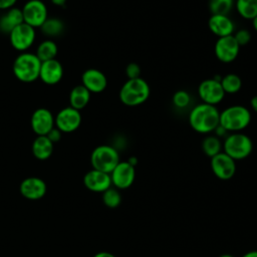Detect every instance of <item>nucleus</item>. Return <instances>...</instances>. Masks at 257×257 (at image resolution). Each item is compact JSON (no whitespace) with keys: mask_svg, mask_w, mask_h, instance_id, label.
Masks as SVG:
<instances>
[{"mask_svg":"<svg viewBox=\"0 0 257 257\" xmlns=\"http://www.w3.org/2000/svg\"><path fill=\"white\" fill-rule=\"evenodd\" d=\"M63 76V67L56 59H51L41 62L39 78L48 85L58 83Z\"/></svg>","mask_w":257,"mask_h":257,"instance_id":"obj_18","label":"nucleus"},{"mask_svg":"<svg viewBox=\"0 0 257 257\" xmlns=\"http://www.w3.org/2000/svg\"><path fill=\"white\" fill-rule=\"evenodd\" d=\"M83 185L87 190L94 193H103L112 186L109 174L94 169L84 175Z\"/></svg>","mask_w":257,"mask_h":257,"instance_id":"obj_16","label":"nucleus"},{"mask_svg":"<svg viewBox=\"0 0 257 257\" xmlns=\"http://www.w3.org/2000/svg\"><path fill=\"white\" fill-rule=\"evenodd\" d=\"M220 80L221 77H213L205 79L199 84L198 94L204 103L216 105L223 100L226 93L223 90Z\"/></svg>","mask_w":257,"mask_h":257,"instance_id":"obj_7","label":"nucleus"},{"mask_svg":"<svg viewBox=\"0 0 257 257\" xmlns=\"http://www.w3.org/2000/svg\"><path fill=\"white\" fill-rule=\"evenodd\" d=\"M239 50L240 46L235 40L233 34L218 37L214 46V52L217 59L224 63H230L234 61L239 54Z\"/></svg>","mask_w":257,"mask_h":257,"instance_id":"obj_11","label":"nucleus"},{"mask_svg":"<svg viewBox=\"0 0 257 257\" xmlns=\"http://www.w3.org/2000/svg\"><path fill=\"white\" fill-rule=\"evenodd\" d=\"M110 179L111 185L118 190H125L130 188L136 179V169L127 161L119 162L111 171Z\"/></svg>","mask_w":257,"mask_h":257,"instance_id":"obj_10","label":"nucleus"},{"mask_svg":"<svg viewBox=\"0 0 257 257\" xmlns=\"http://www.w3.org/2000/svg\"><path fill=\"white\" fill-rule=\"evenodd\" d=\"M233 5L234 0H209V10L211 15H228Z\"/></svg>","mask_w":257,"mask_h":257,"instance_id":"obj_28","label":"nucleus"},{"mask_svg":"<svg viewBox=\"0 0 257 257\" xmlns=\"http://www.w3.org/2000/svg\"><path fill=\"white\" fill-rule=\"evenodd\" d=\"M41 61L30 52L20 53L14 60L12 70L17 79L22 82H32L39 78Z\"/></svg>","mask_w":257,"mask_h":257,"instance_id":"obj_4","label":"nucleus"},{"mask_svg":"<svg viewBox=\"0 0 257 257\" xmlns=\"http://www.w3.org/2000/svg\"><path fill=\"white\" fill-rule=\"evenodd\" d=\"M221 85L225 93L234 94L237 93L242 87V80L236 73H228L221 77Z\"/></svg>","mask_w":257,"mask_h":257,"instance_id":"obj_26","label":"nucleus"},{"mask_svg":"<svg viewBox=\"0 0 257 257\" xmlns=\"http://www.w3.org/2000/svg\"><path fill=\"white\" fill-rule=\"evenodd\" d=\"M90 99V92L82 85H76L74 86L69 93V106L81 110L84 108Z\"/></svg>","mask_w":257,"mask_h":257,"instance_id":"obj_22","label":"nucleus"},{"mask_svg":"<svg viewBox=\"0 0 257 257\" xmlns=\"http://www.w3.org/2000/svg\"><path fill=\"white\" fill-rule=\"evenodd\" d=\"M52 4L56 5V6H64V4L66 3V0H50Z\"/></svg>","mask_w":257,"mask_h":257,"instance_id":"obj_38","label":"nucleus"},{"mask_svg":"<svg viewBox=\"0 0 257 257\" xmlns=\"http://www.w3.org/2000/svg\"><path fill=\"white\" fill-rule=\"evenodd\" d=\"M120 162L117 150L108 145L96 147L90 155L92 169L110 174L115 166Z\"/></svg>","mask_w":257,"mask_h":257,"instance_id":"obj_6","label":"nucleus"},{"mask_svg":"<svg viewBox=\"0 0 257 257\" xmlns=\"http://www.w3.org/2000/svg\"><path fill=\"white\" fill-rule=\"evenodd\" d=\"M151 94L149 83L142 77L127 79L119 90V100L127 106H137L146 102Z\"/></svg>","mask_w":257,"mask_h":257,"instance_id":"obj_2","label":"nucleus"},{"mask_svg":"<svg viewBox=\"0 0 257 257\" xmlns=\"http://www.w3.org/2000/svg\"><path fill=\"white\" fill-rule=\"evenodd\" d=\"M237 12L245 19H253L257 16V0H236Z\"/></svg>","mask_w":257,"mask_h":257,"instance_id":"obj_25","label":"nucleus"},{"mask_svg":"<svg viewBox=\"0 0 257 257\" xmlns=\"http://www.w3.org/2000/svg\"><path fill=\"white\" fill-rule=\"evenodd\" d=\"M53 145L46 136H37L32 143V154L37 160L45 161L52 155Z\"/></svg>","mask_w":257,"mask_h":257,"instance_id":"obj_20","label":"nucleus"},{"mask_svg":"<svg viewBox=\"0 0 257 257\" xmlns=\"http://www.w3.org/2000/svg\"><path fill=\"white\" fill-rule=\"evenodd\" d=\"M210 31L218 37L232 35L234 32V23L228 15L212 14L208 20Z\"/></svg>","mask_w":257,"mask_h":257,"instance_id":"obj_19","label":"nucleus"},{"mask_svg":"<svg viewBox=\"0 0 257 257\" xmlns=\"http://www.w3.org/2000/svg\"><path fill=\"white\" fill-rule=\"evenodd\" d=\"M172 101L174 103V105L178 108H185L189 105L190 101H191V95L188 91L180 89L177 90L172 97Z\"/></svg>","mask_w":257,"mask_h":257,"instance_id":"obj_30","label":"nucleus"},{"mask_svg":"<svg viewBox=\"0 0 257 257\" xmlns=\"http://www.w3.org/2000/svg\"><path fill=\"white\" fill-rule=\"evenodd\" d=\"M241 257H257V250H250L243 254Z\"/></svg>","mask_w":257,"mask_h":257,"instance_id":"obj_37","label":"nucleus"},{"mask_svg":"<svg viewBox=\"0 0 257 257\" xmlns=\"http://www.w3.org/2000/svg\"><path fill=\"white\" fill-rule=\"evenodd\" d=\"M252 25H253V28L255 29V31L257 32V16L252 19Z\"/></svg>","mask_w":257,"mask_h":257,"instance_id":"obj_39","label":"nucleus"},{"mask_svg":"<svg viewBox=\"0 0 257 257\" xmlns=\"http://www.w3.org/2000/svg\"><path fill=\"white\" fill-rule=\"evenodd\" d=\"M93 257H116V256L107 251H99V252L95 253L93 255Z\"/></svg>","mask_w":257,"mask_h":257,"instance_id":"obj_35","label":"nucleus"},{"mask_svg":"<svg viewBox=\"0 0 257 257\" xmlns=\"http://www.w3.org/2000/svg\"><path fill=\"white\" fill-rule=\"evenodd\" d=\"M142 69L141 66L136 62H131L125 67V75L127 79H135L141 77Z\"/></svg>","mask_w":257,"mask_h":257,"instance_id":"obj_32","label":"nucleus"},{"mask_svg":"<svg viewBox=\"0 0 257 257\" xmlns=\"http://www.w3.org/2000/svg\"><path fill=\"white\" fill-rule=\"evenodd\" d=\"M219 257H235V256H233V255H231V254H222V255H220Z\"/></svg>","mask_w":257,"mask_h":257,"instance_id":"obj_40","label":"nucleus"},{"mask_svg":"<svg viewBox=\"0 0 257 257\" xmlns=\"http://www.w3.org/2000/svg\"><path fill=\"white\" fill-rule=\"evenodd\" d=\"M22 11L19 8H10L0 18V31L10 33L15 27L23 23Z\"/></svg>","mask_w":257,"mask_h":257,"instance_id":"obj_21","label":"nucleus"},{"mask_svg":"<svg viewBox=\"0 0 257 257\" xmlns=\"http://www.w3.org/2000/svg\"><path fill=\"white\" fill-rule=\"evenodd\" d=\"M81 82L90 93L102 92L107 86L106 76L96 68L86 69L81 75Z\"/></svg>","mask_w":257,"mask_h":257,"instance_id":"obj_17","label":"nucleus"},{"mask_svg":"<svg viewBox=\"0 0 257 257\" xmlns=\"http://www.w3.org/2000/svg\"><path fill=\"white\" fill-rule=\"evenodd\" d=\"M210 166L213 174L222 181L232 179L236 173V161L223 151L211 158Z\"/></svg>","mask_w":257,"mask_h":257,"instance_id":"obj_12","label":"nucleus"},{"mask_svg":"<svg viewBox=\"0 0 257 257\" xmlns=\"http://www.w3.org/2000/svg\"><path fill=\"white\" fill-rule=\"evenodd\" d=\"M55 127H57L61 133H72L76 131L81 123L80 111L67 106L60 109L56 116H54Z\"/></svg>","mask_w":257,"mask_h":257,"instance_id":"obj_13","label":"nucleus"},{"mask_svg":"<svg viewBox=\"0 0 257 257\" xmlns=\"http://www.w3.org/2000/svg\"><path fill=\"white\" fill-rule=\"evenodd\" d=\"M101 194H102V202L107 208L114 209L120 205L121 195H120L118 189H116L114 187L113 188L110 187Z\"/></svg>","mask_w":257,"mask_h":257,"instance_id":"obj_29","label":"nucleus"},{"mask_svg":"<svg viewBox=\"0 0 257 257\" xmlns=\"http://www.w3.org/2000/svg\"><path fill=\"white\" fill-rule=\"evenodd\" d=\"M17 0H0V9L1 10H8L13 8Z\"/></svg>","mask_w":257,"mask_h":257,"instance_id":"obj_34","label":"nucleus"},{"mask_svg":"<svg viewBox=\"0 0 257 257\" xmlns=\"http://www.w3.org/2000/svg\"><path fill=\"white\" fill-rule=\"evenodd\" d=\"M35 37V28L26 24L25 22L15 27L9 33V39L12 47L18 51L24 52L34 43Z\"/></svg>","mask_w":257,"mask_h":257,"instance_id":"obj_9","label":"nucleus"},{"mask_svg":"<svg viewBox=\"0 0 257 257\" xmlns=\"http://www.w3.org/2000/svg\"><path fill=\"white\" fill-rule=\"evenodd\" d=\"M235 40L237 41V43L239 44V46H245L247 45L250 40H251V33L249 30L245 29V28H242V29H239L236 31L235 34H233Z\"/></svg>","mask_w":257,"mask_h":257,"instance_id":"obj_31","label":"nucleus"},{"mask_svg":"<svg viewBox=\"0 0 257 257\" xmlns=\"http://www.w3.org/2000/svg\"><path fill=\"white\" fill-rule=\"evenodd\" d=\"M250 106H251V108H252L255 112H257V95H254V96L251 98V100H250Z\"/></svg>","mask_w":257,"mask_h":257,"instance_id":"obj_36","label":"nucleus"},{"mask_svg":"<svg viewBox=\"0 0 257 257\" xmlns=\"http://www.w3.org/2000/svg\"><path fill=\"white\" fill-rule=\"evenodd\" d=\"M40 29L47 36H57L64 30V24L59 18L48 17L40 26Z\"/></svg>","mask_w":257,"mask_h":257,"instance_id":"obj_27","label":"nucleus"},{"mask_svg":"<svg viewBox=\"0 0 257 257\" xmlns=\"http://www.w3.org/2000/svg\"><path fill=\"white\" fill-rule=\"evenodd\" d=\"M252 151V140L241 132L229 134L223 142V152L234 161L246 159L251 155Z\"/></svg>","mask_w":257,"mask_h":257,"instance_id":"obj_5","label":"nucleus"},{"mask_svg":"<svg viewBox=\"0 0 257 257\" xmlns=\"http://www.w3.org/2000/svg\"><path fill=\"white\" fill-rule=\"evenodd\" d=\"M23 20L33 28L40 27L48 18L46 5L41 0H29L21 9Z\"/></svg>","mask_w":257,"mask_h":257,"instance_id":"obj_8","label":"nucleus"},{"mask_svg":"<svg viewBox=\"0 0 257 257\" xmlns=\"http://www.w3.org/2000/svg\"><path fill=\"white\" fill-rule=\"evenodd\" d=\"M220 111L216 105L199 103L194 106L189 114L191 127L200 134H210L219 125Z\"/></svg>","mask_w":257,"mask_h":257,"instance_id":"obj_1","label":"nucleus"},{"mask_svg":"<svg viewBox=\"0 0 257 257\" xmlns=\"http://www.w3.org/2000/svg\"><path fill=\"white\" fill-rule=\"evenodd\" d=\"M251 112L243 105H231L220 112L219 124L229 133H238L251 122Z\"/></svg>","mask_w":257,"mask_h":257,"instance_id":"obj_3","label":"nucleus"},{"mask_svg":"<svg viewBox=\"0 0 257 257\" xmlns=\"http://www.w3.org/2000/svg\"><path fill=\"white\" fill-rule=\"evenodd\" d=\"M30 123L32 131L37 136H46L55 125L52 112L45 107H39L33 111Z\"/></svg>","mask_w":257,"mask_h":257,"instance_id":"obj_14","label":"nucleus"},{"mask_svg":"<svg viewBox=\"0 0 257 257\" xmlns=\"http://www.w3.org/2000/svg\"><path fill=\"white\" fill-rule=\"evenodd\" d=\"M46 137H47L53 144H55V143H57V142L60 141V139H61V132H60L57 127L54 126V127L46 135Z\"/></svg>","mask_w":257,"mask_h":257,"instance_id":"obj_33","label":"nucleus"},{"mask_svg":"<svg viewBox=\"0 0 257 257\" xmlns=\"http://www.w3.org/2000/svg\"><path fill=\"white\" fill-rule=\"evenodd\" d=\"M47 186L45 182L38 177H27L19 186V192L27 200L36 201L43 198L46 194Z\"/></svg>","mask_w":257,"mask_h":257,"instance_id":"obj_15","label":"nucleus"},{"mask_svg":"<svg viewBox=\"0 0 257 257\" xmlns=\"http://www.w3.org/2000/svg\"><path fill=\"white\" fill-rule=\"evenodd\" d=\"M57 51H58V48L56 43L51 39H46L37 46L35 55L38 57V59L41 62H43V61L54 59L57 55Z\"/></svg>","mask_w":257,"mask_h":257,"instance_id":"obj_23","label":"nucleus"},{"mask_svg":"<svg viewBox=\"0 0 257 257\" xmlns=\"http://www.w3.org/2000/svg\"><path fill=\"white\" fill-rule=\"evenodd\" d=\"M223 150V143L217 136H207L202 141V151L210 159L221 153Z\"/></svg>","mask_w":257,"mask_h":257,"instance_id":"obj_24","label":"nucleus"}]
</instances>
